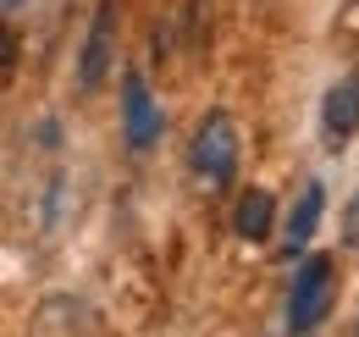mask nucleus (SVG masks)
<instances>
[{
	"label": "nucleus",
	"mask_w": 359,
	"mask_h": 337,
	"mask_svg": "<svg viewBox=\"0 0 359 337\" xmlns=\"http://www.w3.org/2000/svg\"><path fill=\"white\" fill-rule=\"evenodd\" d=\"M11 67H17V34H11V28H0V78H6Z\"/></svg>",
	"instance_id": "6e6552de"
},
{
	"label": "nucleus",
	"mask_w": 359,
	"mask_h": 337,
	"mask_svg": "<svg viewBox=\"0 0 359 337\" xmlns=\"http://www.w3.org/2000/svg\"><path fill=\"white\" fill-rule=\"evenodd\" d=\"M194 171L210 183V188H226L238 177V127L226 111H210L199 133H194Z\"/></svg>",
	"instance_id": "f03ea898"
},
{
	"label": "nucleus",
	"mask_w": 359,
	"mask_h": 337,
	"mask_svg": "<svg viewBox=\"0 0 359 337\" xmlns=\"http://www.w3.org/2000/svg\"><path fill=\"white\" fill-rule=\"evenodd\" d=\"M271 211H276V205H271V194H266V188H249V194L238 199V216H232V227H238V238H249V244H260V238L271 232Z\"/></svg>",
	"instance_id": "423d86ee"
},
{
	"label": "nucleus",
	"mask_w": 359,
	"mask_h": 337,
	"mask_svg": "<svg viewBox=\"0 0 359 337\" xmlns=\"http://www.w3.org/2000/svg\"><path fill=\"white\" fill-rule=\"evenodd\" d=\"M332 293H337V271H332V260H326V254H310L304 271L293 277V298H287V326H293V337L315 332V326L326 321Z\"/></svg>",
	"instance_id": "f257e3e1"
},
{
	"label": "nucleus",
	"mask_w": 359,
	"mask_h": 337,
	"mask_svg": "<svg viewBox=\"0 0 359 337\" xmlns=\"http://www.w3.org/2000/svg\"><path fill=\"white\" fill-rule=\"evenodd\" d=\"M0 6H22V0H0Z\"/></svg>",
	"instance_id": "9d476101"
},
{
	"label": "nucleus",
	"mask_w": 359,
	"mask_h": 337,
	"mask_svg": "<svg viewBox=\"0 0 359 337\" xmlns=\"http://www.w3.org/2000/svg\"><path fill=\"white\" fill-rule=\"evenodd\" d=\"M111 67H116V0H100V6H94V22H89L83 61H78L83 88H100L111 78Z\"/></svg>",
	"instance_id": "7ed1b4c3"
},
{
	"label": "nucleus",
	"mask_w": 359,
	"mask_h": 337,
	"mask_svg": "<svg viewBox=\"0 0 359 337\" xmlns=\"http://www.w3.org/2000/svg\"><path fill=\"white\" fill-rule=\"evenodd\" d=\"M354 337H359V326H354Z\"/></svg>",
	"instance_id": "9b49d317"
},
{
	"label": "nucleus",
	"mask_w": 359,
	"mask_h": 337,
	"mask_svg": "<svg viewBox=\"0 0 359 337\" xmlns=\"http://www.w3.org/2000/svg\"><path fill=\"white\" fill-rule=\"evenodd\" d=\"M359 133V72H343L337 84L326 88V105H320V138L332 150H343Z\"/></svg>",
	"instance_id": "20e7f679"
},
{
	"label": "nucleus",
	"mask_w": 359,
	"mask_h": 337,
	"mask_svg": "<svg viewBox=\"0 0 359 337\" xmlns=\"http://www.w3.org/2000/svg\"><path fill=\"white\" fill-rule=\"evenodd\" d=\"M122 122H128V144H133V150H149L155 133H161V111H155L149 84H144L138 72L122 78Z\"/></svg>",
	"instance_id": "39448f33"
},
{
	"label": "nucleus",
	"mask_w": 359,
	"mask_h": 337,
	"mask_svg": "<svg viewBox=\"0 0 359 337\" xmlns=\"http://www.w3.org/2000/svg\"><path fill=\"white\" fill-rule=\"evenodd\" d=\"M343 232H348V249H359V199L348 205V216H343Z\"/></svg>",
	"instance_id": "1a4fd4ad"
},
{
	"label": "nucleus",
	"mask_w": 359,
	"mask_h": 337,
	"mask_svg": "<svg viewBox=\"0 0 359 337\" xmlns=\"http://www.w3.org/2000/svg\"><path fill=\"white\" fill-rule=\"evenodd\" d=\"M320 205H326V188L310 183V188H304V199H299V211L287 216V249H304V244H310L315 221H320Z\"/></svg>",
	"instance_id": "0eeeda50"
}]
</instances>
